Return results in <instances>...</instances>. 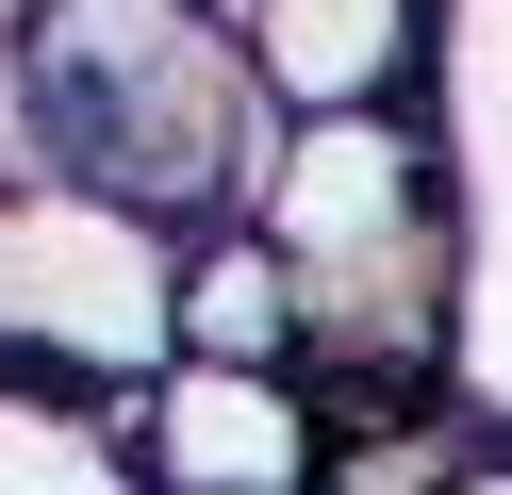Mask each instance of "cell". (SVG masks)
Listing matches in <instances>:
<instances>
[{
	"instance_id": "3",
	"label": "cell",
	"mask_w": 512,
	"mask_h": 495,
	"mask_svg": "<svg viewBox=\"0 0 512 495\" xmlns=\"http://www.w3.org/2000/svg\"><path fill=\"white\" fill-rule=\"evenodd\" d=\"M413 132L446 165V231H463V330H446V396L512 446V0H446Z\"/></svg>"
},
{
	"instance_id": "4",
	"label": "cell",
	"mask_w": 512,
	"mask_h": 495,
	"mask_svg": "<svg viewBox=\"0 0 512 495\" xmlns=\"http://www.w3.org/2000/svg\"><path fill=\"white\" fill-rule=\"evenodd\" d=\"M116 429H133L149 495H314L331 479V413H314L281 363H182L166 347L116 396Z\"/></svg>"
},
{
	"instance_id": "7",
	"label": "cell",
	"mask_w": 512,
	"mask_h": 495,
	"mask_svg": "<svg viewBox=\"0 0 512 495\" xmlns=\"http://www.w3.org/2000/svg\"><path fill=\"white\" fill-rule=\"evenodd\" d=\"M0 495H149V479H133V429H116V396L0 363Z\"/></svg>"
},
{
	"instance_id": "1",
	"label": "cell",
	"mask_w": 512,
	"mask_h": 495,
	"mask_svg": "<svg viewBox=\"0 0 512 495\" xmlns=\"http://www.w3.org/2000/svg\"><path fill=\"white\" fill-rule=\"evenodd\" d=\"M281 116L248 83L232 0H34L0 33V182L116 198L133 231L199 248L248 215Z\"/></svg>"
},
{
	"instance_id": "6",
	"label": "cell",
	"mask_w": 512,
	"mask_h": 495,
	"mask_svg": "<svg viewBox=\"0 0 512 495\" xmlns=\"http://www.w3.org/2000/svg\"><path fill=\"white\" fill-rule=\"evenodd\" d=\"M166 347L182 363H281V380H298V281H281V248L248 215L166 264Z\"/></svg>"
},
{
	"instance_id": "2",
	"label": "cell",
	"mask_w": 512,
	"mask_h": 495,
	"mask_svg": "<svg viewBox=\"0 0 512 495\" xmlns=\"http://www.w3.org/2000/svg\"><path fill=\"white\" fill-rule=\"evenodd\" d=\"M248 231L298 281V396L331 429L430 413L446 396V330H463V231H446V165L397 116H281Z\"/></svg>"
},
{
	"instance_id": "8",
	"label": "cell",
	"mask_w": 512,
	"mask_h": 495,
	"mask_svg": "<svg viewBox=\"0 0 512 495\" xmlns=\"http://www.w3.org/2000/svg\"><path fill=\"white\" fill-rule=\"evenodd\" d=\"M446 495H512V446H479V462H463V479H446Z\"/></svg>"
},
{
	"instance_id": "5",
	"label": "cell",
	"mask_w": 512,
	"mask_h": 495,
	"mask_svg": "<svg viewBox=\"0 0 512 495\" xmlns=\"http://www.w3.org/2000/svg\"><path fill=\"white\" fill-rule=\"evenodd\" d=\"M430 17L446 0H232L265 116H397L430 83Z\"/></svg>"
}]
</instances>
